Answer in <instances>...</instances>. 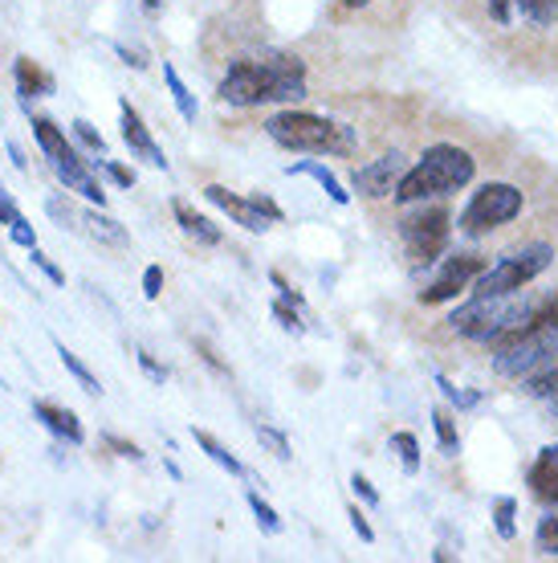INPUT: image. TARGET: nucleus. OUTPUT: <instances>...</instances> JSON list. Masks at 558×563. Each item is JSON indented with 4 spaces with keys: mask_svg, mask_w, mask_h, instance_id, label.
I'll use <instances>...</instances> for the list:
<instances>
[{
    "mask_svg": "<svg viewBox=\"0 0 558 563\" xmlns=\"http://www.w3.org/2000/svg\"><path fill=\"white\" fill-rule=\"evenodd\" d=\"M290 176H310V180H319V188L326 192V197L335 200V205H350V192L338 184V176L331 168H322V164H314V159H302V164H290Z\"/></svg>",
    "mask_w": 558,
    "mask_h": 563,
    "instance_id": "f3484780",
    "label": "nucleus"
},
{
    "mask_svg": "<svg viewBox=\"0 0 558 563\" xmlns=\"http://www.w3.org/2000/svg\"><path fill=\"white\" fill-rule=\"evenodd\" d=\"M448 229H453L448 212L445 209H428V212H420V217H408L404 225H400V233H404L408 254L416 257L420 266H433L436 257L445 254Z\"/></svg>",
    "mask_w": 558,
    "mask_h": 563,
    "instance_id": "1a4fd4ad",
    "label": "nucleus"
},
{
    "mask_svg": "<svg viewBox=\"0 0 558 563\" xmlns=\"http://www.w3.org/2000/svg\"><path fill=\"white\" fill-rule=\"evenodd\" d=\"M266 135L286 152H310V155H338L350 152V128L335 123V119H322V114L310 111H281L266 123Z\"/></svg>",
    "mask_w": 558,
    "mask_h": 563,
    "instance_id": "39448f33",
    "label": "nucleus"
},
{
    "mask_svg": "<svg viewBox=\"0 0 558 563\" xmlns=\"http://www.w3.org/2000/svg\"><path fill=\"white\" fill-rule=\"evenodd\" d=\"M33 135L42 143V152H45V159H49L54 176L66 184V192H78L86 205H98V209H102V205H107V192H102L98 176L90 172V164L74 152V143L66 140V131H57L49 119H33Z\"/></svg>",
    "mask_w": 558,
    "mask_h": 563,
    "instance_id": "423d86ee",
    "label": "nucleus"
},
{
    "mask_svg": "<svg viewBox=\"0 0 558 563\" xmlns=\"http://www.w3.org/2000/svg\"><path fill=\"white\" fill-rule=\"evenodd\" d=\"M350 486H355V494H359V498H364L367 507H379V494H376V486H371V482H367L364 474H355V478H350Z\"/></svg>",
    "mask_w": 558,
    "mask_h": 563,
    "instance_id": "ea45409f",
    "label": "nucleus"
},
{
    "mask_svg": "<svg viewBox=\"0 0 558 563\" xmlns=\"http://www.w3.org/2000/svg\"><path fill=\"white\" fill-rule=\"evenodd\" d=\"M13 74H16V90L21 95H54V78L33 62V57H16V66H13Z\"/></svg>",
    "mask_w": 558,
    "mask_h": 563,
    "instance_id": "6ab92c4d",
    "label": "nucleus"
},
{
    "mask_svg": "<svg viewBox=\"0 0 558 563\" xmlns=\"http://www.w3.org/2000/svg\"><path fill=\"white\" fill-rule=\"evenodd\" d=\"M486 269V262L477 254H457L448 257L445 266H440V274H436L424 290H420V302H428V307H436V302H448V298H457L461 290H469L473 286V278Z\"/></svg>",
    "mask_w": 558,
    "mask_h": 563,
    "instance_id": "9b49d317",
    "label": "nucleus"
},
{
    "mask_svg": "<svg viewBox=\"0 0 558 563\" xmlns=\"http://www.w3.org/2000/svg\"><path fill=\"white\" fill-rule=\"evenodd\" d=\"M204 200L216 205L221 212H228L241 229H249V233H266L274 221H281V209L274 200L266 197H237V192H228L224 184H209L204 188Z\"/></svg>",
    "mask_w": 558,
    "mask_h": 563,
    "instance_id": "9d476101",
    "label": "nucleus"
},
{
    "mask_svg": "<svg viewBox=\"0 0 558 563\" xmlns=\"http://www.w3.org/2000/svg\"><path fill=\"white\" fill-rule=\"evenodd\" d=\"M119 54H123V57H126V66H135V70H143V66H147L140 49H126V45H119Z\"/></svg>",
    "mask_w": 558,
    "mask_h": 563,
    "instance_id": "37998d69",
    "label": "nucleus"
},
{
    "mask_svg": "<svg viewBox=\"0 0 558 563\" xmlns=\"http://www.w3.org/2000/svg\"><path fill=\"white\" fill-rule=\"evenodd\" d=\"M274 314L281 319V327H286V331H293V335H302V319H298V310H290L286 302H274Z\"/></svg>",
    "mask_w": 558,
    "mask_h": 563,
    "instance_id": "4c0bfd02",
    "label": "nucleus"
},
{
    "mask_svg": "<svg viewBox=\"0 0 558 563\" xmlns=\"http://www.w3.org/2000/svg\"><path fill=\"white\" fill-rule=\"evenodd\" d=\"M546 302L550 298L534 295L526 286L505 290V295H477L473 302L453 310L448 327L465 339H477V343H502V339H510L514 331H522V327L531 323Z\"/></svg>",
    "mask_w": 558,
    "mask_h": 563,
    "instance_id": "f03ea898",
    "label": "nucleus"
},
{
    "mask_svg": "<svg viewBox=\"0 0 558 563\" xmlns=\"http://www.w3.org/2000/svg\"><path fill=\"white\" fill-rule=\"evenodd\" d=\"M404 172H408V159L400 152L379 155V159H371V164H364V168L355 172V192L371 200H383L395 192V184H400Z\"/></svg>",
    "mask_w": 558,
    "mask_h": 563,
    "instance_id": "f8f14e48",
    "label": "nucleus"
},
{
    "mask_svg": "<svg viewBox=\"0 0 558 563\" xmlns=\"http://www.w3.org/2000/svg\"><path fill=\"white\" fill-rule=\"evenodd\" d=\"M74 135H78V143H82V147H90L94 155H107V140H102V135H98L86 119H74Z\"/></svg>",
    "mask_w": 558,
    "mask_h": 563,
    "instance_id": "c756f323",
    "label": "nucleus"
},
{
    "mask_svg": "<svg viewBox=\"0 0 558 563\" xmlns=\"http://www.w3.org/2000/svg\"><path fill=\"white\" fill-rule=\"evenodd\" d=\"M473 172H477V164L465 147L433 143V147L416 159V168H408L404 176H400L391 197L400 200V205H416V200H428V197H448V192H457V188H465V184L473 180Z\"/></svg>",
    "mask_w": 558,
    "mask_h": 563,
    "instance_id": "7ed1b4c3",
    "label": "nucleus"
},
{
    "mask_svg": "<svg viewBox=\"0 0 558 563\" xmlns=\"http://www.w3.org/2000/svg\"><path fill=\"white\" fill-rule=\"evenodd\" d=\"M143 295L152 298V302L164 295V266H147V269H143Z\"/></svg>",
    "mask_w": 558,
    "mask_h": 563,
    "instance_id": "72a5a7b5",
    "label": "nucleus"
},
{
    "mask_svg": "<svg viewBox=\"0 0 558 563\" xmlns=\"http://www.w3.org/2000/svg\"><path fill=\"white\" fill-rule=\"evenodd\" d=\"M514 4L534 25H555L558 21V0H514Z\"/></svg>",
    "mask_w": 558,
    "mask_h": 563,
    "instance_id": "393cba45",
    "label": "nucleus"
},
{
    "mask_svg": "<svg viewBox=\"0 0 558 563\" xmlns=\"http://www.w3.org/2000/svg\"><path fill=\"white\" fill-rule=\"evenodd\" d=\"M33 417H37V421H42L54 437H62V441H70V445H82V441H86L82 421H78V417H74L70 409H62V405L37 400V405H33Z\"/></svg>",
    "mask_w": 558,
    "mask_h": 563,
    "instance_id": "2eb2a0df",
    "label": "nucleus"
},
{
    "mask_svg": "<svg viewBox=\"0 0 558 563\" xmlns=\"http://www.w3.org/2000/svg\"><path fill=\"white\" fill-rule=\"evenodd\" d=\"M140 367H143V376H147L152 384H168V367H159L147 352H140Z\"/></svg>",
    "mask_w": 558,
    "mask_h": 563,
    "instance_id": "e433bc0d",
    "label": "nucleus"
},
{
    "mask_svg": "<svg viewBox=\"0 0 558 563\" xmlns=\"http://www.w3.org/2000/svg\"><path fill=\"white\" fill-rule=\"evenodd\" d=\"M555 262V250L546 241H531V245H517L510 254H502L493 266H486L473 278V295H505V290H517V286H531L546 266Z\"/></svg>",
    "mask_w": 558,
    "mask_h": 563,
    "instance_id": "0eeeda50",
    "label": "nucleus"
},
{
    "mask_svg": "<svg viewBox=\"0 0 558 563\" xmlns=\"http://www.w3.org/2000/svg\"><path fill=\"white\" fill-rule=\"evenodd\" d=\"M347 519H350V527H355V536L364 539V543H376V531H371V522H367L364 510L350 507V510H347Z\"/></svg>",
    "mask_w": 558,
    "mask_h": 563,
    "instance_id": "c9c22d12",
    "label": "nucleus"
},
{
    "mask_svg": "<svg viewBox=\"0 0 558 563\" xmlns=\"http://www.w3.org/2000/svg\"><path fill=\"white\" fill-rule=\"evenodd\" d=\"M245 503H249V510H253V519H257V527L266 531V536H281V519H278V510L269 507L266 498L257 490H249L245 494Z\"/></svg>",
    "mask_w": 558,
    "mask_h": 563,
    "instance_id": "5701e85b",
    "label": "nucleus"
},
{
    "mask_svg": "<svg viewBox=\"0 0 558 563\" xmlns=\"http://www.w3.org/2000/svg\"><path fill=\"white\" fill-rule=\"evenodd\" d=\"M192 437H196V445H200V450L209 453L212 462L221 465V470H228V474H233V478H245V465L237 462V457H233V453L224 450L221 441H216V437L212 433H204V429H192Z\"/></svg>",
    "mask_w": 558,
    "mask_h": 563,
    "instance_id": "aec40b11",
    "label": "nucleus"
},
{
    "mask_svg": "<svg viewBox=\"0 0 558 563\" xmlns=\"http://www.w3.org/2000/svg\"><path fill=\"white\" fill-rule=\"evenodd\" d=\"M489 13H493L498 25H505L510 21V0H489Z\"/></svg>",
    "mask_w": 558,
    "mask_h": 563,
    "instance_id": "79ce46f5",
    "label": "nucleus"
},
{
    "mask_svg": "<svg viewBox=\"0 0 558 563\" xmlns=\"http://www.w3.org/2000/svg\"><path fill=\"white\" fill-rule=\"evenodd\" d=\"M98 168L107 172V176H111V180L119 184V188H135V172L123 168V164H114V159H107V155L98 159Z\"/></svg>",
    "mask_w": 558,
    "mask_h": 563,
    "instance_id": "2f4dec72",
    "label": "nucleus"
},
{
    "mask_svg": "<svg viewBox=\"0 0 558 563\" xmlns=\"http://www.w3.org/2000/svg\"><path fill=\"white\" fill-rule=\"evenodd\" d=\"M9 155H13V164H16V168H21V172L29 168V164H25V155H21V147H16V143H9Z\"/></svg>",
    "mask_w": 558,
    "mask_h": 563,
    "instance_id": "c03bdc74",
    "label": "nucleus"
},
{
    "mask_svg": "<svg viewBox=\"0 0 558 563\" xmlns=\"http://www.w3.org/2000/svg\"><path fill=\"white\" fill-rule=\"evenodd\" d=\"M343 4H347V9H367L371 0H343Z\"/></svg>",
    "mask_w": 558,
    "mask_h": 563,
    "instance_id": "a18cd8bd",
    "label": "nucleus"
},
{
    "mask_svg": "<svg viewBox=\"0 0 558 563\" xmlns=\"http://www.w3.org/2000/svg\"><path fill=\"white\" fill-rule=\"evenodd\" d=\"M253 433H257V441H261V445H266V450L274 453L278 462H290V457H293V453H290V441H286V433H278V429H269V424H257Z\"/></svg>",
    "mask_w": 558,
    "mask_h": 563,
    "instance_id": "cd10ccee",
    "label": "nucleus"
},
{
    "mask_svg": "<svg viewBox=\"0 0 558 563\" xmlns=\"http://www.w3.org/2000/svg\"><path fill=\"white\" fill-rule=\"evenodd\" d=\"M9 238H13L16 245H25V250H33V245H37V233H33V225H29L25 217H16L13 225H9Z\"/></svg>",
    "mask_w": 558,
    "mask_h": 563,
    "instance_id": "f704fd0d",
    "label": "nucleus"
},
{
    "mask_svg": "<svg viewBox=\"0 0 558 563\" xmlns=\"http://www.w3.org/2000/svg\"><path fill=\"white\" fill-rule=\"evenodd\" d=\"M526 380H531L526 388H531L534 396H558V355L543 367V372H534V376H526Z\"/></svg>",
    "mask_w": 558,
    "mask_h": 563,
    "instance_id": "bb28decb",
    "label": "nucleus"
},
{
    "mask_svg": "<svg viewBox=\"0 0 558 563\" xmlns=\"http://www.w3.org/2000/svg\"><path fill=\"white\" fill-rule=\"evenodd\" d=\"M119 123H123V143L131 147L135 159H143V164H152V168H159V172H168V155H164V147L152 140V131H147V123H143V114L126 99L119 102Z\"/></svg>",
    "mask_w": 558,
    "mask_h": 563,
    "instance_id": "ddd939ff",
    "label": "nucleus"
},
{
    "mask_svg": "<svg viewBox=\"0 0 558 563\" xmlns=\"http://www.w3.org/2000/svg\"><path fill=\"white\" fill-rule=\"evenodd\" d=\"M74 233H86L90 241H98V245H114V250H123L126 241V229L114 221V217H107V212L98 209V205H78V229Z\"/></svg>",
    "mask_w": 558,
    "mask_h": 563,
    "instance_id": "4468645a",
    "label": "nucleus"
},
{
    "mask_svg": "<svg viewBox=\"0 0 558 563\" xmlns=\"http://www.w3.org/2000/svg\"><path fill=\"white\" fill-rule=\"evenodd\" d=\"M29 262H33V266L42 269L45 278L54 282V286H66V274H62V269L54 266V262H49V257L42 254V250H37V245H33V250H29Z\"/></svg>",
    "mask_w": 558,
    "mask_h": 563,
    "instance_id": "473e14b6",
    "label": "nucleus"
},
{
    "mask_svg": "<svg viewBox=\"0 0 558 563\" xmlns=\"http://www.w3.org/2000/svg\"><path fill=\"white\" fill-rule=\"evenodd\" d=\"M164 82H168V90H171V102H176V111H180L188 123H196V111H200V107H196L192 90L183 86V78L176 74V66H164Z\"/></svg>",
    "mask_w": 558,
    "mask_h": 563,
    "instance_id": "4be33fe9",
    "label": "nucleus"
},
{
    "mask_svg": "<svg viewBox=\"0 0 558 563\" xmlns=\"http://www.w3.org/2000/svg\"><path fill=\"white\" fill-rule=\"evenodd\" d=\"M306 99V66L293 54L241 57L221 78V102L228 107H261V102Z\"/></svg>",
    "mask_w": 558,
    "mask_h": 563,
    "instance_id": "f257e3e1",
    "label": "nucleus"
},
{
    "mask_svg": "<svg viewBox=\"0 0 558 563\" xmlns=\"http://www.w3.org/2000/svg\"><path fill=\"white\" fill-rule=\"evenodd\" d=\"M531 486L543 503H555L558 507V445L538 453V462H534V470H531Z\"/></svg>",
    "mask_w": 558,
    "mask_h": 563,
    "instance_id": "dca6fc26",
    "label": "nucleus"
},
{
    "mask_svg": "<svg viewBox=\"0 0 558 563\" xmlns=\"http://www.w3.org/2000/svg\"><path fill=\"white\" fill-rule=\"evenodd\" d=\"M517 212H522V192H517L514 184H486V188H477L469 209L461 212V233L481 238L489 229L514 221Z\"/></svg>",
    "mask_w": 558,
    "mask_h": 563,
    "instance_id": "6e6552de",
    "label": "nucleus"
},
{
    "mask_svg": "<svg viewBox=\"0 0 558 563\" xmlns=\"http://www.w3.org/2000/svg\"><path fill=\"white\" fill-rule=\"evenodd\" d=\"M16 217H25V212H21V209L13 205V200H9V192H0V225L9 229V225L16 221Z\"/></svg>",
    "mask_w": 558,
    "mask_h": 563,
    "instance_id": "a19ab883",
    "label": "nucleus"
},
{
    "mask_svg": "<svg viewBox=\"0 0 558 563\" xmlns=\"http://www.w3.org/2000/svg\"><path fill=\"white\" fill-rule=\"evenodd\" d=\"M433 424H436V441H440V450H445L448 457H457V450H461V437H457V424H453V417H448L445 409H436Z\"/></svg>",
    "mask_w": 558,
    "mask_h": 563,
    "instance_id": "a878e982",
    "label": "nucleus"
},
{
    "mask_svg": "<svg viewBox=\"0 0 558 563\" xmlns=\"http://www.w3.org/2000/svg\"><path fill=\"white\" fill-rule=\"evenodd\" d=\"M54 347H57V360H62V364H66V372H70L74 380L82 384V393H90V396H102V384H98V376H94V372H90V367H86L82 360H78V355H74L70 347H66V343H57V339H54Z\"/></svg>",
    "mask_w": 558,
    "mask_h": 563,
    "instance_id": "412c9836",
    "label": "nucleus"
},
{
    "mask_svg": "<svg viewBox=\"0 0 558 563\" xmlns=\"http://www.w3.org/2000/svg\"><path fill=\"white\" fill-rule=\"evenodd\" d=\"M391 450L400 453V465H404V474L416 478L420 474V441L412 433H395L391 437Z\"/></svg>",
    "mask_w": 558,
    "mask_h": 563,
    "instance_id": "b1692460",
    "label": "nucleus"
},
{
    "mask_svg": "<svg viewBox=\"0 0 558 563\" xmlns=\"http://www.w3.org/2000/svg\"><path fill=\"white\" fill-rule=\"evenodd\" d=\"M107 445H111L119 457H131V462H143V450L140 445H131V441H123V437H107Z\"/></svg>",
    "mask_w": 558,
    "mask_h": 563,
    "instance_id": "58836bf2",
    "label": "nucleus"
},
{
    "mask_svg": "<svg viewBox=\"0 0 558 563\" xmlns=\"http://www.w3.org/2000/svg\"><path fill=\"white\" fill-rule=\"evenodd\" d=\"M538 551H543V555H558V510H550V515L538 522Z\"/></svg>",
    "mask_w": 558,
    "mask_h": 563,
    "instance_id": "c85d7f7f",
    "label": "nucleus"
},
{
    "mask_svg": "<svg viewBox=\"0 0 558 563\" xmlns=\"http://www.w3.org/2000/svg\"><path fill=\"white\" fill-rule=\"evenodd\" d=\"M514 510H517L514 498H498V536H502V539H514L517 536Z\"/></svg>",
    "mask_w": 558,
    "mask_h": 563,
    "instance_id": "7c9ffc66",
    "label": "nucleus"
},
{
    "mask_svg": "<svg viewBox=\"0 0 558 563\" xmlns=\"http://www.w3.org/2000/svg\"><path fill=\"white\" fill-rule=\"evenodd\" d=\"M555 355H558V298H550L522 331H514L510 339L498 343V360H493V367H498V376L522 380V376L543 372Z\"/></svg>",
    "mask_w": 558,
    "mask_h": 563,
    "instance_id": "20e7f679",
    "label": "nucleus"
},
{
    "mask_svg": "<svg viewBox=\"0 0 558 563\" xmlns=\"http://www.w3.org/2000/svg\"><path fill=\"white\" fill-rule=\"evenodd\" d=\"M171 209H176V221H180V229L188 233V238H196L200 245H221V229L212 225L209 217H200V212H192L188 205H183V200H176Z\"/></svg>",
    "mask_w": 558,
    "mask_h": 563,
    "instance_id": "a211bd4d",
    "label": "nucleus"
}]
</instances>
